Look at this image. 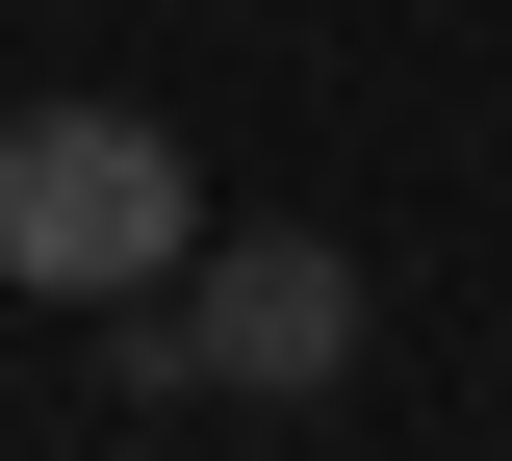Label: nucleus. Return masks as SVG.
<instances>
[{
	"label": "nucleus",
	"mask_w": 512,
	"mask_h": 461,
	"mask_svg": "<svg viewBox=\"0 0 512 461\" xmlns=\"http://www.w3.org/2000/svg\"><path fill=\"white\" fill-rule=\"evenodd\" d=\"M180 257H205V180L154 103H26L0 129V282L26 308H154Z\"/></svg>",
	"instance_id": "obj_1"
},
{
	"label": "nucleus",
	"mask_w": 512,
	"mask_h": 461,
	"mask_svg": "<svg viewBox=\"0 0 512 461\" xmlns=\"http://www.w3.org/2000/svg\"><path fill=\"white\" fill-rule=\"evenodd\" d=\"M128 385H231V410L359 385V257H333V231H205V257L154 282V333H128Z\"/></svg>",
	"instance_id": "obj_2"
}]
</instances>
